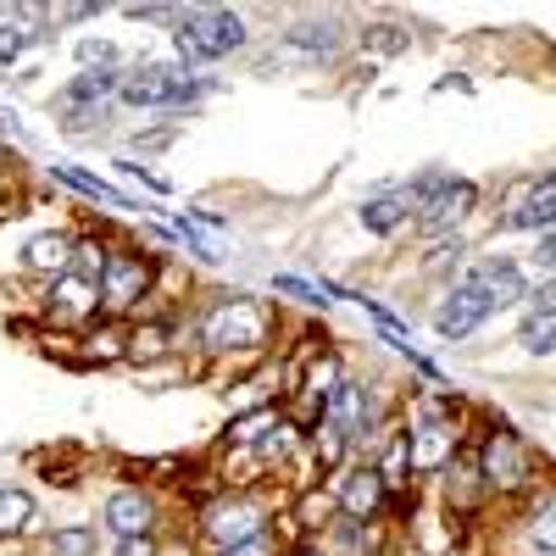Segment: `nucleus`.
Wrapping results in <instances>:
<instances>
[{
	"instance_id": "f257e3e1",
	"label": "nucleus",
	"mask_w": 556,
	"mask_h": 556,
	"mask_svg": "<svg viewBox=\"0 0 556 556\" xmlns=\"http://www.w3.org/2000/svg\"><path fill=\"white\" fill-rule=\"evenodd\" d=\"M178 56L184 62H217L228 51H240L245 45V23L223 7H201V12H184L178 17Z\"/></svg>"
},
{
	"instance_id": "f03ea898",
	"label": "nucleus",
	"mask_w": 556,
	"mask_h": 556,
	"mask_svg": "<svg viewBox=\"0 0 556 556\" xmlns=\"http://www.w3.org/2000/svg\"><path fill=\"white\" fill-rule=\"evenodd\" d=\"M117 96H123L128 106H190V101L201 96V84L184 73V67H156V62H151V67L128 73Z\"/></svg>"
},
{
	"instance_id": "7ed1b4c3",
	"label": "nucleus",
	"mask_w": 556,
	"mask_h": 556,
	"mask_svg": "<svg viewBox=\"0 0 556 556\" xmlns=\"http://www.w3.org/2000/svg\"><path fill=\"white\" fill-rule=\"evenodd\" d=\"M473 201H479V190H473V184H462V178H424L412 190V212L424 217V228L462 223V217L473 212Z\"/></svg>"
},
{
	"instance_id": "20e7f679",
	"label": "nucleus",
	"mask_w": 556,
	"mask_h": 556,
	"mask_svg": "<svg viewBox=\"0 0 556 556\" xmlns=\"http://www.w3.org/2000/svg\"><path fill=\"white\" fill-rule=\"evenodd\" d=\"M267 334V317L256 301H223L212 317H206V345L217 351H235V345H262Z\"/></svg>"
},
{
	"instance_id": "39448f33",
	"label": "nucleus",
	"mask_w": 556,
	"mask_h": 556,
	"mask_svg": "<svg viewBox=\"0 0 556 556\" xmlns=\"http://www.w3.org/2000/svg\"><path fill=\"white\" fill-rule=\"evenodd\" d=\"M123 89V78L112 73V67H96V73H78L67 89H62V117H67V128H89L101 117V106Z\"/></svg>"
},
{
	"instance_id": "423d86ee",
	"label": "nucleus",
	"mask_w": 556,
	"mask_h": 556,
	"mask_svg": "<svg viewBox=\"0 0 556 556\" xmlns=\"http://www.w3.org/2000/svg\"><path fill=\"white\" fill-rule=\"evenodd\" d=\"M151 278H156V262H151V256L117 251V256H112V267H106V278H101V301H106L112 312H128L134 301H146Z\"/></svg>"
},
{
	"instance_id": "0eeeda50",
	"label": "nucleus",
	"mask_w": 556,
	"mask_h": 556,
	"mask_svg": "<svg viewBox=\"0 0 556 556\" xmlns=\"http://www.w3.org/2000/svg\"><path fill=\"white\" fill-rule=\"evenodd\" d=\"M206 540L223 545V551H235L245 540H262V506L256 501H217L206 513Z\"/></svg>"
},
{
	"instance_id": "6e6552de",
	"label": "nucleus",
	"mask_w": 556,
	"mask_h": 556,
	"mask_svg": "<svg viewBox=\"0 0 556 556\" xmlns=\"http://www.w3.org/2000/svg\"><path fill=\"white\" fill-rule=\"evenodd\" d=\"M479 473H484L495 490H518V484L529 479V456H523V440H518V434H506V429H495V434L484 440Z\"/></svg>"
},
{
	"instance_id": "1a4fd4ad",
	"label": "nucleus",
	"mask_w": 556,
	"mask_h": 556,
	"mask_svg": "<svg viewBox=\"0 0 556 556\" xmlns=\"http://www.w3.org/2000/svg\"><path fill=\"white\" fill-rule=\"evenodd\" d=\"M495 306L484 301V290L473 285V278H468V285H456L451 295H445V306L434 312V334H445V340H462V334H473L479 329V323L490 317Z\"/></svg>"
},
{
	"instance_id": "9d476101",
	"label": "nucleus",
	"mask_w": 556,
	"mask_h": 556,
	"mask_svg": "<svg viewBox=\"0 0 556 556\" xmlns=\"http://www.w3.org/2000/svg\"><path fill=\"white\" fill-rule=\"evenodd\" d=\"M340 506H345V518L351 523H367L384 506V479H379V468H351L345 473V484H340Z\"/></svg>"
},
{
	"instance_id": "9b49d317",
	"label": "nucleus",
	"mask_w": 556,
	"mask_h": 556,
	"mask_svg": "<svg viewBox=\"0 0 556 556\" xmlns=\"http://www.w3.org/2000/svg\"><path fill=\"white\" fill-rule=\"evenodd\" d=\"M106 529L117 540H139V534H151V501L139 495V490H117L106 501Z\"/></svg>"
},
{
	"instance_id": "f8f14e48",
	"label": "nucleus",
	"mask_w": 556,
	"mask_h": 556,
	"mask_svg": "<svg viewBox=\"0 0 556 556\" xmlns=\"http://www.w3.org/2000/svg\"><path fill=\"white\" fill-rule=\"evenodd\" d=\"M506 228H556V173L551 178H540L534 190L518 201V212H506Z\"/></svg>"
},
{
	"instance_id": "ddd939ff",
	"label": "nucleus",
	"mask_w": 556,
	"mask_h": 556,
	"mask_svg": "<svg viewBox=\"0 0 556 556\" xmlns=\"http://www.w3.org/2000/svg\"><path fill=\"white\" fill-rule=\"evenodd\" d=\"M473 285L484 290V301L490 306H513V301H523V273H518V262H484L479 273H473Z\"/></svg>"
},
{
	"instance_id": "4468645a",
	"label": "nucleus",
	"mask_w": 556,
	"mask_h": 556,
	"mask_svg": "<svg viewBox=\"0 0 556 556\" xmlns=\"http://www.w3.org/2000/svg\"><path fill=\"white\" fill-rule=\"evenodd\" d=\"M23 262H28L34 273L67 278V273H73V240H62V235H34V240L23 245Z\"/></svg>"
},
{
	"instance_id": "2eb2a0df",
	"label": "nucleus",
	"mask_w": 556,
	"mask_h": 556,
	"mask_svg": "<svg viewBox=\"0 0 556 556\" xmlns=\"http://www.w3.org/2000/svg\"><path fill=\"white\" fill-rule=\"evenodd\" d=\"M412 212V190H390V195H374L362 201V228H374V235H390V228H401Z\"/></svg>"
},
{
	"instance_id": "dca6fc26",
	"label": "nucleus",
	"mask_w": 556,
	"mask_h": 556,
	"mask_svg": "<svg viewBox=\"0 0 556 556\" xmlns=\"http://www.w3.org/2000/svg\"><path fill=\"white\" fill-rule=\"evenodd\" d=\"M96 301H101V290L89 285V278H78V273L56 278V290H51V312H56V317H84Z\"/></svg>"
},
{
	"instance_id": "f3484780",
	"label": "nucleus",
	"mask_w": 556,
	"mask_h": 556,
	"mask_svg": "<svg viewBox=\"0 0 556 556\" xmlns=\"http://www.w3.org/2000/svg\"><path fill=\"white\" fill-rule=\"evenodd\" d=\"M451 451H456V434L440 429V424H429L424 434H412V468H440Z\"/></svg>"
},
{
	"instance_id": "a211bd4d",
	"label": "nucleus",
	"mask_w": 556,
	"mask_h": 556,
	"mask_svg": "<svg viewBox=\"0 0 556 556\" xmlns=\"http://www.w3.org/2000/svg\"><path fill=\"white\" fill-rule=\"evenodd\" d=\"M34 523V495L28 490H0V540H12V534H23Z\"/></svg>"
},
{
	"instance_id": "6ab92c4d",
	"label": "nucleus",
	"mask_w": 556,
	"mask_h": 556,
	"mask_svg": "<svg viewBox=\"0 0 556 556\" xmlns=\"http://www.w3.org/2000/svg\"><path fill=\"white\" fill-rule=\"evenodd\" d=\"M334 45H340L334 39V23H295L290 28V51L295 56H329Z\"/></svg>"
},
{
	"instance_id": "aec40b11",
	"label": "nucleus",
	"mask_w": 556,
	"mask_h": 556,
	"mask_svg": "<svg viewBox=\"0 0 556 556\" xmlns=\"http://www.w3.org/2000/svg\"><path fill=\"white\" fill-rule=\"evenodd\" d=\"M518 340H523V351H534V356H551V351H556V312H529Z\"/></svg>"
},
{
	"instance_id": "412c9836",
	"label": "nucleus",
	"mask_w": 556,
	"mask_h": 556,
	"mask_svg": "<svg viewBox=\"0 0 556 556\" xmlns=\"http://www.w3.org/2000/svg\"><path fill=\"white\" fill-rule=\"evenodd\" d=\"M106 267H112V251H106L101 240H84V245H73V273H78V278H89L96 290H101Z\"/></svg>"
},
{
	"instance_id": "4be33fe9",
	"label": "nucleus",
	"mask_w": 556,
	"mask_h": 556,
	"mask_svg": "<svg viewBox=\"0 0 556 556\" xmlns=\"http://www.w3.org/2000/svg\"><path fill=\"white\" fill-rule=\"evenodd\" d=\"M67 184H73V190H84V195H96V201H106L112 212H128V195H117L112 190V184H101V178H89V173H78V167H56Z\"/></svg>"
},
{
	"instance_id": "5701e85b",
	"label": "nucleus",
	"mask_w": 556,
	"mask_h": 556,
	"mask_svg": "<svg viewBox=\"0 0 556 556\" xmlns=\"http://www.w3.org/2000/svg\"><path fill=\"white\" fill-rule=\"evenodd\" d=\"M406 468H412V434H395L390 451H384V468H379L384 490H390V484H406Z\"/></svg>"
},
{
	"instance_id": "b1692460",
	"label": "nucleus",
	"mask_w": 556,
	"mask_h": 556,
	"mask_svg": "<svg viewBox=\"0 0 556 556\" xmlns=\"http://www.w3.org/2000/svg\"><path fill=\"white\" fill-rule=\"evenodd\" d=\"M345 429L340 424H329V417H323V429H317V462L323 468H340V456H345Z\"/></svg>"
},
{
	"instance_id": "393cba45",
	"label": "nucleus",
	"mask_w": 556,
	"mask_h": 556,
	"mask_svg": "<svg viewBox=\"0 0 556 556\" xmlns=\"http://www.w3.org/2000/svg\"><path fill=\"white\" fill-rule=\"evenodd\" d=\"M28 39H34V34H28L23 23H0V67H12V62L28 51Z\"/></svg>"
},
{
	"instance_id": "a878e982",
	"label": "nucleus",
	"mask_w": 556,
	"mask_h": 556,
	"mask_svg": "<svg viewBox=\"0 0 556 556\" xmlns=\"http://www.w3.org/2000/svg\"><path fill=\"white\" fill-rule=\"evenodd\" d=\"M112 39H78V62H84V73H96V62L101 67H112Z\"/></svg>"
},
{
	"instance_id": "bb28decb",
	"label": "nucleus",
	"mask_w": 556,
	"mask_h": 556,
	"mask_svg": "<svg viewBox=\"0 0 556 556\" xmlns=\"http://www.w3.org/2000/svg\"><path fill=\"white\" fill-rule=\"evenodd\" d=\"M128 351H134V356H162V351H167V329H162V323H151V329H139V334L128 340Z\"/></svg>"
},
{
	"instance_id": "cd10ccee",
	"label": "nucleus",
	"mask_w": 556,
	"mask_h": 556,
	"mask_svg": "<svg viewBox=\"0 0 556 556\" xmlns=\"http://www.w3.org/2000/svg\"><path fill=\"white\" fill-rule=\"evenodd\" d=\"M89 545H96V534H89V529H62V534L51 540L56 556H89Z\"/></svg>"
},
{
	"instance_id": "c85d7f7f",
	"label": "nucleus",
	"mask_w": 556,
	"mask_h": 556,
	"mask_svg": "<svg viewBox=\"0 0 556 556\" xmlns=\"http://www.w3.org/2000/svg\"><path fill=\"white\" fill-rule=\"evenodd\" d=\"M267 429H273V412H256V417H245V424H235V440L251 445V440H262Z\"/></svg>"
},
{
	"instance_id": "c756f323",
	"label": "nucleus",
	"mask_w": 556,
	"mask_h": 556,
	"mask_svg": "<svg viewBox=\"0 0 556 556\" xmlns=\"http://www.w3.org/2000/svg\"><path fill=\"white\" fill-rule=\"evenodd\" d=\"M534 540H540V545H545V551L556 556V501H551V506H545V513L534 518Z\"/></svg>"
},
{
	"instance_id": "7c9ffc66",
	"label": "nucleus",
	"mask_w": 556,
	"mask_h": 556,
	"mask_svg": "<svg viewBox=\"0 0 556 556\" xmlns=\"http://www.w3.org/2000/svg\"><path fill=\"white\" fill-rule=\"evenodd\" d=\"M278 295H295V301L317 306V290H312V285H301V278H278Z\"/></svg>"
},
{
	"instance_id": "2f4dec72",
	"label": "nucleus",
	"mask_w": 556,
	"mask_h": 556,
	"mask_svg": "<svg viewBox=\"0 0 556 556\" xmlns=\"http://www.w3.org/2000/svg\"><path fill=\"white\" fill-rule=\"evenodd\" d=\"M401 45H406L401 28H374V51H401Z\"/></svg>"
},
{
	"instance_id": "473e14b6",
	"label": "nucleus",
	"mask_w": 556,
	"mask_h": 556,
	"mask_svg": "<svg viewBox=\"0 0 556 556\" xmlns=\"http://www.w3.org/2000/svg\"><path fill=\"white\" fill-rule=\"evenodd\" d=\"M529 301H534V312H556V278H545V285H540Z\"/></svg>"
},
{
	"instance_id": "72a5a7b5",
	"label": "nucleus",
	"mask_w": 556,
	"mask_h": 556,
	"mask_svg": "<svg viewBox=\"0 0 556 556\" xmlns=\"http://www.w3.org/2000/svg\"><path fill=\"white\" fill-rule=\"evenodd\" d=\"M117 556H156V545H151V534H139V540H123Z\"/></svg>"
},
{
	"instance_id": "f704fd0d",
	"label": "nucleus",
	"mask_w": 556,
	"mask_h": 556,
	"mask_svg": "<svg viewBox=\"0 0 556 556\" xmlns=\"http://www.w3.org/2000/svg\"><path fill=\"white\" fill-rule=\"evenodd\" d=\"M223 556H273V551H267V540H245V545H235V551H223Z\"/></svg>"
},
{
	"instance_id": "c9c22d12",
	"label": "nucleus",
	"mask_w": 556,
	"mask_h": 556,
	"mask_svg": "<svg viewBox=\"0 0 556 556\" xmlns=\"http://www.w3.org/2000/svg\"><path fill=\"white\" fill-rule=\"evenodd\" d=\"M534 256H540V267H556V228L540 240V251H534Z\"/></svg>"
},
{
	"instance_id": "e433bc0d",
	"label": "nucleus",
	"mask_w": 556,
	"mask_h": 556,
	"mask_svg": "<svg viewBox=\"0 0 556 556\" xmlns=\"http://www.w3.org/2000/svg\"><path fill=\"white\" fill-rule=\"evenodd\" d=\"M89 345H96L101 356H117V329H106V334H96V340H89Z\"/></svg>"
},
{
	"instance_id": "4c0bfd02",
	"label": "nucleus",
	"mask_w": 556,
	"mask_h": 556,
	"mask_svg": "<svg viewBox=\"0 0 556 556\" xmlns=\"http://www.w3.org/2000/svg\"><path fill=\"white\" fill-rule=\"evenodd\" d=\"M295 556H317V551H295Z\"/></svg>"
}]
</instances>
